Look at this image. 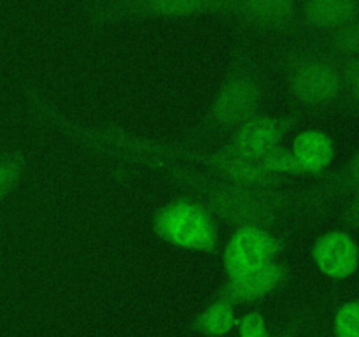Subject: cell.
<instances>
[{
  "mask_svg": "<svg viewBox=\"0 0 359 337\" xmlns=\"http://www.w3.org/2000/svg\"><path fill=\"white\" fill-rule=\"evenodd\" d=\"M287 277H290V267L279 260H273L242 276L228 277L226 283L221 286L219 297L226 298L235 305L252 304L279 290L286 283Z\"/></svg>",
  "mask_w": 359,
  "mask_h": 337,
  "instance_id": "ba28073f",
  "label": "cell"
},
{
  "mask_svg": "<svg viewBox=\"0 0 359 337\" xmlns=\"http://www.w3.org/2000/svg\"><path fill=\"white\" fill-rule=\"evenodd\" d=\"M302 21L318 30H339L359 18V0H305Z\"/></svg>",
  "mask_w": 359,
  "mask_h": 337,
  "instance_id": "7c38bea8",
  "label": "cell"
},
{
  "mask_svg": "<svg viewBox=\"0 0 359 337\" xmlns=\"http://www.w3.org/2000/svg\"><path fill=\"white\" fill-rule=\"evenodd\" d=\"M287 90L300 107H328L344 91L342 70L321 56H298L287 67Z\"/></svg>",
  "mask_w": 359,
  "mask_h": 337,
  "instance_id": "277c9868",
  "label": "cell"
},
{
  "mask_svg": "<svg viewBox=\"0 0 359 337\" xmlns=\"http://www.w3.org/2000/svg\"><path fill=\"white\" fill-rule=\"evenodd\" d=\"M284 241L273 230L263 227L231 228L223 248V267L228 277H237L279 258Z\"/></svg>",
  "mask_w": 359,
  "mask_h": 337,
  "instance_id": "8992f818",
  "label": "cell"
},
{
  "mask_svg": "<svg viewBox=\"0 0 359 337\" xmlns=\"http://www.w3.org/2000/svg\"><path fill=\"white\" fill-rule=\"evenodd\" d=\"M259 164H262V167L270 176L283 179V181H286L287 178H300V176H305L304 168L300 167L298 160L294 158L291 147L284 146V144L276 147V150H272L270 153H266L259 160Z\"/></svg>",
  "mask_w": 359,
  "mask_h": 337,
  "instance_id": "5bb4252c",
  "label": "cell"
},
{
  "mask_svg": "<svg viewBox=\"0 0 359 337\" xmlns=\"http://www.w3.org/2000/svg\"><path fill=\"white\" fill-rule=\"evenodd\" d=\"M332 46L349 58L359 56V18L333 32Z\"/></svg>",
  "mask_w": 359,
  "mask_h": 337,
  "instance_id": "e0dca14e",
  "label": "cell"
},
{
  "mask_svg": "<svg viewBox=\"0 0 359 337\" xmlns=\"http://www.w3.org/2000/svg\"><path fill=\"white\" fill-rule=\"evenodd\" d=\"M335 337H359V300H353L339 308L333 318Z\"/></svg>",
  "mask_w": 359,
  "mask_h": 337,
  "instance_id": "2e32d148",
  "label": "cell"
},
{
  "mask_svg": "<svg viewBox=\"0 0 359 337\" xmlns=\"http://www.w3.org/2000/svg\"><path fill=\"white\" fill-rule=\"evenodd\" d=\"M165 244L198 255H216L221 246L217 218L198 197H177L158 207L151 221Z\"/></svg>",
  "mask_w": 359,
  "mask_h": 337,
  "instance_id": "7a4b0ae2",
  "label": "cell"
},
{
  "mask_svg": "<svg viewBox=\"0 0 359 337\" xmlns=\"http://www.w3.org/2000/svg\"><path fill=\"white\" fill-rule=\"evenodd\" d=\"M312 260L325 276L347 279L359 267V246L349 232H326L312 246Z\"/></svg>",
  "mask_w": 359,
  "mask_h": 337,
  "instance_id": "9c48e42d",
  "label": "cell"
},
{
  "mask_svg": "<svg viewBox=\"0 0 359 337\" xmlns=\"http://www.w3.org/2000/svg\"><path fill=\"white\" fill-rule=\"evenodd\" d=\"M298 0H235L233 18L263 30H284L297 16Z\"/></svg>",
  "mask_w": 359,
  "mask_h": 337,
  "instance_id": "30bf717a",
  "label": "cell"
},
{
  "mask_svg": "<svg viewBox=\"0 0 359 337\" xmlns=\"http://www.w3.org/2000/svg\"><path fill=\"white\" fill-rule=\"evenodd\" d=\"M291 151L305 176H319L332 167L337 157L335 140L319 128H305L293 137Z\"/></svg>",
  "mask_w": 359,
  "mask_h": 337,
  "instance_id": "8fae6325",
  "label": "cell"
},
{
  "mask_svg": "<svg viewBox=\"0 0 359 337\" xmlns=\"http://www.w3.org/2000/svg\"><path fill=\"white\" fill-rule=\"evenodd\" d=\"M344 88L351 93V97L359 104V56H353L346 62L342 69Z\"/></svg>",
  "mask_w": 359,
  "mask_h": 337,
  "instance_id": "d6986e66",
  "label": "cell"
},
{
  "mask_svg": "<svg viewBox=\"0 0 359 337\" xmlns=\"http://www.w3.org/2000/svg\"><path fill=\"white\" fill-rule=\"evenodd\" d=\"M237 322L235 304L219 297L196 315L193 319V329L205 337H226L233 332Z\"/></svg>",
  "mask_w": 359,
  "mask_h": 337,
  "instance_id": "4fadbf2b",
  "label": "cell"
},
{
  "mask_svg": "<svg viewBox=\"0 0 359 337\" xmlns=\"http://www.w3.org/2000/svg\"><path fill=\"white\" fill-rule=\"evenodd\" d=\"M25 172V158L20 153L0 157V202L13 192Z\"/></svg>",
  "mask_w": 359,
  "mask_h": 337,
  "instance_id": "9a60e30c",
  "label": "cell"
},
{
  "mask_svg": "<svg viewBox=\"0 0 359 337\" xmlns=\"http://www.w3.org/2000/svg\"><path fill=\"white\" fill-rule=\"evenodd\" d=\"M297 123L298 116L294 114H270L262 111L237 126L224 146L249 160L259 161L266 153L283 146Z\"/></svg>",
  "mask_w": 359,
  "mask_h": 337,
  "instance_id": "52a82bcc",
  "label": "cell"
},
{
  "mask_svg": "<svg viewBox=\"0 0 359 337\" xmlns=\"http://www.w3.org/2000/svg\"><path fill=\"white\" fill-rule=\"evenodd\" d=\"M265 88L256 72L237 69L221 83L207 107L205 121L210 128L233 132L237 126L262 112Z\"/></svg>",
  "mask_w": 359,
  "mask_h": 337,
  "instance_id": "3957f363",
  "label": "cell"
},
{
  "mask_svg": "<svg viewBox=\"0 0 359 337\" xmlns=\"http://www.w3.org/2000/svg\"><path fill=\"white\" fill-rule=\"evenodd\" d=\"M342 223L346 225L347 228L359 230V188L354 190L353 197H351L349 202L344 207Z\"/></svg>",
  "mask_w": 359,
  "mask_h": 337,
  "instance_id": "44dd1931",
  "label": "cell"
},
{
  "mask_svg": "<svg viewBox=\"0 0 359 337\" xmlns=\"http://www.w3.org/2000/svg\"><path fill=\"white\" fill-rule=\"evenodd\" d=\"M339 188L344 190V192H354V190L359 188V150L347 161L346 168L340 176Z\"/></svg>",
  "mask_w": 359,
  "mask_h": 337,
  "instance_id": "ffe728a7",
  "label": "cell"
},
{
  "mask_svg": "<svg viewBox=\"0 0 359 337\" xmlns=\"http://www.w3.org/2000/svg\"><path fill=\"white\" fill-rule=\"evenodd\" d=\"M238 337H272L265 316L259 311H248L237 322Z\"/></svg>",
  "mask_w": 359,
  "mask_h": 337,
  "instance_id": "ac0fdd59",
  "label": "cell"
},
{
  "mask_svg": "<svg viewBox=\"0 0 359 337\" xmlns=\"http://www.w3.org/2000/svg\"><path fill=\"white\" fill-rule=\"evenodd\" d=\"M118 154L126 160L139 161L147 167L161 171L170 179L198 193V199L209 207L217 221L231 228L252 225V227L273 230L280 223L284 214L298 200L297 195L283 192V188H258V186L223 181L214 176L210 178L198 171L182 167L175 160H168L153 153L121 151Z\"/></svg>",
  "mask_w": 359,
  "mask_h": 337,
  "instance_id": "6da1fadb",
  "label": "cell"
},
{
  "mask_svg": "<svg viewBox=\"0 0 359 337\" xmlns=\"http://www.w3.org/2000/svg\"><path fill=\"white\" fill-rule=\"evenodd\" d=\"M235 0H114L93 11L95 21L125 18H191L207 13L233 16Z\"/></svg>",
  "mask_w": 359,
  "mask_h": 337,
  "instance_id": "5b68a950",
  "label": "cell"
}]
</instances>
